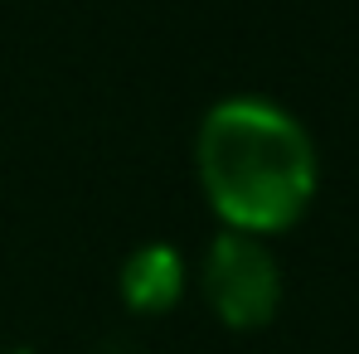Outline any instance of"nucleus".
Listing matches in <instances>:
<instances>
[{
  "label": "nucleus",
  "instance_id": "1",
  "mask_svg": "<svg viewBox=\"0 0 359 354\" xmlns=\"http://www.w3.org/2000/svg\"><path fill=\"white\" fill-rule=\"evenodd\" d=\"M194 170L229 233L267 243L306 219L320 184V156L297 112L257 93H233L199 121Z\"/></svg>",
  "mask_w": 359,
  "mask_h": 354
},
{
  "label": "nucleus",
  "instance_id": "2",
  "mask_svg": "<svg viewBox=\"0 0 359 354\" xmlns=\"http://www.w3.org/2000/svg\"><path fill=\"white\" fill-rule=\"evenodd\" d=\"M199 292L219 325L262 330L282 311V267L262 238L219 229L204 252V267H199Z\"/></svg>",
  "mask_w": 359,
  "mask_h": 354
},
{
  "label": "nucleus",
  "instance_id": "3",
  "mask_svg": "<svg viewBox=\"0 0 359 354\" xmlns=\"http://www.w3.org/2000/svg\"><path fill=\"white\" fill-rule=\"evenodd\" d=\"M184 287H189V267H184L180 247H170V243H141L136 252H126L117 272V292L126 301V311H136V315L175 311Z\"/></svg>",
  "mask_w": 359,
  "mask_h": 354
}]
</instances>
